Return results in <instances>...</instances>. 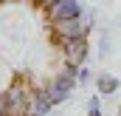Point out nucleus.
<instances>
[{"mask_svg": "<svg viewBox=\"0 0 121 116\" xmlns=\"http://www.w3.org/2000/svg\"><path fill=\"white\" fill-rule=\"evenodd\" d=\"M51 111H54V102L48 99V93L42 88H34V93L28 99V116H48Z\"/></svg>", "mask_w": 121, "mask_h": 116, "instance_id": "1", "label": "nucleus"}, {"mask_svg": "<svg viewBox=\"0 0 121 116\" xmlns=\"http://www.w3.org/2000/svg\"><path fill=\"white\" fill-rule=\"evenodd\" d=\"M96 88H99V93H101V96H110V93H116L118 79H116L113 74H99V77H96Z\"/></svg>", "mask_w": 121, "mask_h": 116, "instance_id": "2", "label": "nucleus"}, {"mask_svg": "<svg viewBox=\"0 0 121 116\" xmlns=\"http://www.w3.org/2000/svg\"><path fill=\"white\" fill-rule=\"evenodd\" d=\"M87 116H101V111H99V96H90V102H87Z\"/></svg>", "mask_w": 121, "mask_h": 116, "instance_id": "3", "label": "nucleus"}, {"mask_svg": "<svg viewBox=\"0 0 121 116\" xmlns=\"http://www.w3.org/2000/svg\"><path fill=\"white\" fill-rule=\"evenodd\" d=\"M76 79H79V82H82V85H87V82H90V71H87V68H82V65H79V71H76Z\"/></svg>", "mask_w": 121, "mask_h": 116, "instance_id": "4", "label": "nucleus"}, {"mask_svg": "<svg viewBox=\"0 0 121 116\" xmlns=\"http://www.w3.org/2000/svg\"><path fill=\"white\" fill-rule=\"evenodd\" d=\"M0 116H6V91H0Z\"/></svg>", "mask_w": 121, "mask_h": 116, "instance_id": "5", "label": "nucleus"}]
</instances>
